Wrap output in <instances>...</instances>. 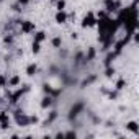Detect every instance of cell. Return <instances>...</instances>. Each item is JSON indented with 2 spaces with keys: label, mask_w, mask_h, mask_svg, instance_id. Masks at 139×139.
<instances>
[{
  "label": "cell",
  "mask_w": 139,
  "mask_h": 139,
  "mask_svg": "<svg viewBox=\"0 0 139 139\" xmlns=\"http://www.w3.org/2000/svg\"><path fill=\"white\" fill-rule=\"evenodd\" d=\"M35 30V25L33 23H30V21H23L21 23V31L23 33H30V31H33Z\"/></svg>",
  "instance_id": "6da1fadb"
},
{
  "label": "cell",
  "mask_w": 139,
  "mask_h": 139,
  "mask_svg": "<svg viewBox=\"0 0 139 139\" xmlns=\"http://www.w3.org/2000/svg\"><path fill=\"white\" fill-rule=\"evenodd\" d=\"M83 108V105L82 103H77L75 106H72V110H70V115H69V118H75L77 115H79V111Z\"/></svg>",
  "instance_id": "7a4b0ae2"
},
{
  "label": "cell",
  "mask_w": 139,
  "mask_h": 139,
  "mask_svg": "<svg viewBox=\"0 0 139 139\" xmlns=\"http://www.w3.org/2000/svg\"><path fill=\"white\" fill-rule=\"evenodd\" d=\"M95 18H93V15H92V13H88V16H85V20H83V26H90V25H95Z\"/></svg>",
  "instance_id": "3957f363"
},
{
  "label": "cell",
  "mask_w": 139,
  "mask_h": 139,
  "mask_svg": "<svg viewBox=\"0 0 139 139\" xmlns=\"http://www.w3.org/2000/svg\"><path fill=\"white\" fill-rule=\"evenodd\" d=\"M66 20H67V15H66L64 12H59L57 15H56V21H57V23H64Z\"/></svg>",
  "instance_id": "277c9868"
},
{
  "label": "cell",
  "mask_w": 139,
  "mask_h": 139,
  "mask_svg": "<svg viewBox=\"0 0 139 139\" xmlns=\"http://www.w3.org/2000/svg\"><path fill=\"white\" fill-rule=\"evenodd\" d=\"M26 74H28V75H35V74H36V66H35V64L28 66V69H26Z\"/></svg>",
  "instance_id": "5b68a950"
},
{
  "label": "cell",
  "mask_w": 139,
  "mask_h": 139,
  "mask_svg": "<svg viewBox=\"0 0 139 139\" xmlns=\"http://www.w3.org/2000/svg\"><path fill=\"white\" fill-rule=\"evenodd\" d=\"M51 103H52V98H51V97H46L41 105H43V108H46V106H51Z\"/></svg>",
  "instance_id": "8992f818"
},
{
  "label": "cell",
  "mask_w": 139,
  "mask_h": 139,
  "mask_svg": "<svg viewBox=\"0 0 139 139\" xmlns=\"http://www.w3.org/2000/svg\"><path fill=\"white\" fill-rule=\"evenodd\" d=\"M126 128L136 133V131H138V123H136V121H131V123H128V126H126Z\"/></svg>",
  "instance_id": "52a82bcc"
},
{
  "label": "cell",
  "mask_w": 139,
  "mask_h": 139,
  "mask_svg": "<svg viewBox=\"0 0 139 139\" xmlns=\"http://www.w3.org/2000/svg\"><path fill=\"white\" fill-rule=\"evenodd\" d=\"M43 39H44V33H43V31L36 33V36H35V41H36V43H41Z\"/></svg>",
  "instance_id": "ba28073f"
},
{
  "label": "cell",
  "mask_w": 139,
  "mask_h": 139,
  "mask_svg": "<svg viewBox=\"0 0 139 139\" xmlns=\"http://www.w3.org/2000/svg\"><path fill=\"white\" fill-rule=\"evenodd\" d=\"M61 44H62V39H61V38H54V39H52V46H54V48H59Z\"/></svg>",
  "instance_id": "9c48e42d"
},
{
  "label": "cell",
  "mask_w": 139,
  "mask_h": 139,
  "mask_svg": "<svg viewBox=\"0 0 139 139\" xmlns=\"http://www.w3.org/2000/svg\"><path fill=\"white\" fill-rule=\"evenodd\" d=\"M18 82H20V77H12L10 82H8V85H16Z\"/></svg>",
  "instance_id": "30bf717a"
},
{
  "label": "cell",
  "mask_w": 139,
  "mask_h": 139,
  "mask_svg": "<svg viewBox=\"0 0 139 139\" xmlns=\"http://www.w3.org/2000/svg\"><path fill=\"white\" fill-rule=\"evenodd\" d=\"M93 57H95V49H90L88 54H87V61H92Z\"/></svg>",
  "instance_id": "8fae6325"
},
{
  "label": "cell",
  "mask_w": 139,
  "mask_h": 139,
  "mask_svg": "<svg viewBox=\"0 0 139 139\" xmlns=\"http://www.w3.org/2000/svg\"><path fill=\"white\" fill-rule=\"evenodd\" d=\"M64 7H66V2H64V0H59V2H57V10H64Z\"/></svg>",
  "instance_id": "7c38bea8"
},
{
  "label": "cell",
  "mask_w": 139,
  "mask_h": 139,
  "mask_svg": "<svg viewBox=\"0 0 139 139\" xmlns=\"http://www.w3.org/2000/svg\"><path fill=\"white\" fill-rule=\"evenodd\" d=\"M33 52H39V43H36V41L33 44Z\"/></svg>",
  "instance_id": "4fadbf2b"
},
{
  "label": "cell",
  "mask_w": 139,
  "mask_h": 139,
  "mask_svg": "<svg viewBox=\"0 0 139 139\" xmlns=\"http://www.w3.org/2000/svg\"><path fill=\"white\" fill-rule=\"evenodd\" d=\"M123 87H124V82H123V80H119V82L116 83V88H118V90H121Z\"/></svg>",
  "instance_id": "5bb4252c"
},
{
  "label": "cell",
  "mask_w": 139,
  "mask_h": 139,
  "mask_svg": "<svg viewBox=\"0 0 139 139\" xmlns=\"http://www.w3.org/2000/svg\"><path fill=\"white\" fill-rule=\"evenodd\" d=\"M3 85H5V77L0 75V87H3Z\"/></svg>",
  "instance_id": "9a60e30c"
},
{
  "label": "cell",
  "mask_w": 139,
  "mask_h": 139,
  "mask_svg": "<svg viewBox=\"0 0 139 139\" xmlns=\"http://www.w3.org/2000/svg\"><path fill=\"white\" fill-rule=\"evenodd\" d=\"M113 72H115V70H113V69H108V70H106V75H108V77H110V75H111V74H113Z\"/></svg>",
  "instance_id": "2e32d148"
},
{
  "label": "cell",
  "mask_w": 139,
  "mask_h": 139,
  "mask_svg": "<svg viewBox=\"0 0 139 139\" xmlns=\"http://www.w3.org/2000/svg\"><path fill=\"white\" fill-rule=\"evenodd\" d=\"M30 0H20V3H28Z\"/></svg>",
  "instance_id": "e0dca14e"
},
{
  "label": "cell",
  "mask_w": 139,
  "mask_h": 139,
  "mask_svg": "<svg viewBox=\"0 0 139 139\" xmlns=\"http://www.w3.org/2000/svg\"><path fill=\"white\" fill-rule=\"evenodd\" d=\"M0 2H2V0H0Z\"/></svg>",
  "instance_id": "ac0fdd59"
}]
</instances>
